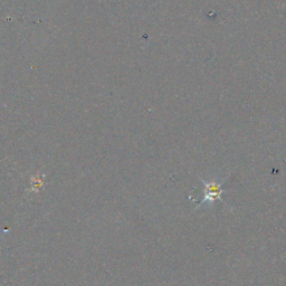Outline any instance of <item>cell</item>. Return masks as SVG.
I'll return each instance as SVG.
<instances>
[{"label":"cell","instance_id":"6da1fadb","mask_svg":"<svg viewBox=\"0 0 286 286\" xmlns=\"http://www.w3.org/2000/svg\"><path fill=\"white\" fill-rule=\"evenodd\" d=\"M205 195L202 197L201 203L205 202H214L216 199H218L220 195L223 194V189H221V185L217 183H206L205 184Z\"/></svg>","mask_w":286,"mask_h":286}]
</instances>
